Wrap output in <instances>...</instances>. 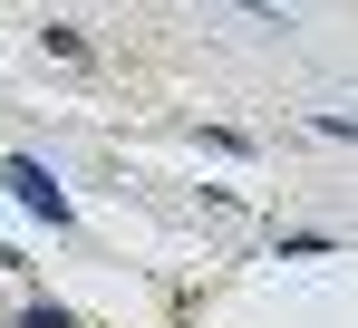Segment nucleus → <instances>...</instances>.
<instances>
[{"label": "nucleus", "mask_w": 358, "mask_h": 328, "mask_svg": "<svg viewBox=\"0 0 358 328\" xmlns=\"http://www.w3.org/2000/svg\"><path fill=\"white\" fill-rule=\"evenodd\" d=\"M0 184H10V193H20L29 213L49 222V232H59V222H68V193H59V174H49V164H39V155H10V164H0Z\"/></svg>", "instance_id": "obj_1"}, {"label": "nucleus", "mask_w": 358, "mask_h": 328, "mask_svg": "<svg viewBox=\"0 0 358 328\" xmlns=\"http://www.w3.org/2000/svg\"><path fill=\"white\" fill-rule=\"evenodd\" d=\"M20 328H68V309H49V299H29V309H20Z\"/></svg>", "instance_id": "obj_2"}]
</instances>
